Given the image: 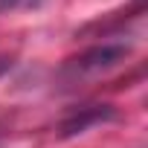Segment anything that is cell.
<instances>
[{"label":"cell","mask_w":148,"mask_h":148,"mask_svg":"<svg viewBox=\"0 0 148 148\" xmlns=\"http://www.w3.org/2000/svg\"><path fill=\"white\" fill-rule=\"evenodd\" d=\"M0 142H3V134H0Z\"/></svg>","instance_id":"cell-4"},{"label":"cell","mask_w":148,"mask_h":148,"mask_svg":"<svg viewBox=\"0 0 148 148\" xmlns=\"http://www.w3.org/2000/svg\"><path fill=\"white\" fill-rule=\"evenodd\" d=\"M47 3V0H0V18L18 15V12H35Z\"/></svg>","instance_id":"cell-3"},{"label":"cell","mask_w":148,"mask_h":148,"mask_svg":"<svg viewBox=\"0 0 148 148\" xmlns=\"http://www.w3.org/2000/svg\"><path fill=\"white\" fill-rule=\"evenodd\" d=\"M128 55H131V44H125V41H102L96 47H87L79 55L67 58L61 64V70H58V82L64 87L84 84L90 79H99L105 73H110L113 67H119Z\"/></svg>","instance_id":"cell-1"},{"label":"cell","mask_w":148,"mask_h":148,"mask_svg":"<svg viewBox=\"0 0 148 148\" xmlns=\"http://www.w3.org/2000/svg\"><path fill=\"white\" fill-rule=\"evenodd\" d=\"M119 119V110L113 105H82V108H73L61 125H58V136L61 139H70V136H79L96 125H108V122H116Z\"/></svg>","instance_id":"cell-2"}]
</instances>
